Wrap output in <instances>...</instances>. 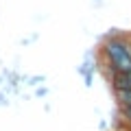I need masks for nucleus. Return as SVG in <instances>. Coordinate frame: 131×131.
Returning <instances> with one entry per match:
<instances>
[{"label":"nucleus","instance_id":"1","mask_svg":"<svg viewBox=\"0 0 131 131\" xmlns=\"http://www.w3.org/2000/svg\"><path fill=\"white\" fill-rule=\"evenodd\" d=\"M101 55L105 59L109 74H120V72H131V44L120 35H112L103 42Z\"/></svg>","mask_w":131,"mask_h":131},{"label":"nucleus","instance_id":"2","mask_svg":"<svg viewBox=\"0 0 131 131\" xmlns=\"http://www.w3.org/2000/svg\"><path fill=\"white\" fill-rule=\"evenodd\" d=\"M118 107H131V90H114Z\"/></svg>","mask_w":131,"mask_h":131},{"label":"nucleus","instance_id":"3","mask_svg":"<svg viewBox=\"0 0 131 131\" xmlns=\"http://www.w3.org/2000/svg\"><path fill=\"white\" fill-rule=\"evenodd\" d=\"M120 114H122V118H125V122L131 127V107H120Z\"/></svg>","mask_w":131,"mask_h":131}]
</instances>
